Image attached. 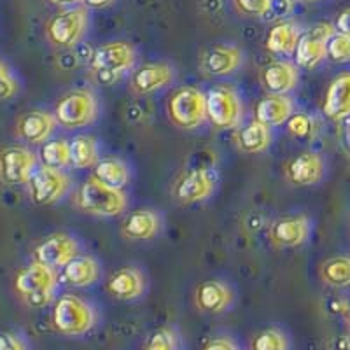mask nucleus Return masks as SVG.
Returning <instances> with one entry per match:
<instances>
[{
  "label": "nucleus",
  "mask_w": 350,
  "mask_h": 350,
  "mask_svg": "<svg viewBox=\"0 0 350 350\" xmlns=\"http://www.w3.org/2000/svg\"><path fill=\"white\" fill-rule=\"evenodd\" d=\"M74 205L79 212L93 217H116L128 208V196L124 191L105 186L92 175L77 187Z\"/></svg>",
  "instance_id": "2"
},
{
  "label": "nucleus",
  "mask_w": 350,
  "mask_h": 350,
  "mask_svg": "<svg viewBox=\"0 0 350 350\" xmlns=\"http://www.w3.org/2000/svg\"><path fill=\"white\" fill-rule=\"evenodd\" d=\"M144 350H177V342H175L174 331L163 327L158 329L151 338H149L148 345Z\"/></svg>",
  "instance_id": "35"
},
{
  "label": "nucleus",
  "mask_w": 350,
  "mask_h": 350,
  "mask_svg": "<svg viewBox=\"0 0 350 350\" xmlns=\"http://www.w3.org/2000/svg\"><path fill=\"white\" fill-rule=\"evenodd\" d=\"M135 48L124 40L100 44L90 58V76L100 86H112L135 65Z\"/></svg>",
  "instance_id": "1"
},
{
  "label": "nucleus",
  "mask_w": 350,
  "mask_h": 350,
  "mask_svg": "<svg viewBox=\"0 0 350 350\" xmlns=\"http://www.w3.org/2000/svg\"><path fill=\"white\" fill-rule=\"evenodd\" d=\"M215 191V175L208 168H193L180 175L174 183L172 195L183 205L202 203Z\"/></svg>",
  "instance_id": "12"
},
{
  "label": "nucleus",
  "mask_w": 350,
  "mask_h": 350,
  "mask_svg": "<svg viewBox=\"0 0 350 350\" xmlns=\"http://www.w3.org/2000/svg\"><path fill=\"white\" fill-rule=\"evenodd\" d=\"M327 58L334 64H349L350 62V36L334 32L327 42Z\"/></svg>",
  "instance_id": "33"
},
{
  "label": "nucleus",
  "mask_w": 350,
  "mask_h": 350,
  "mask_svg": "<svg viewBox=\"0 0 350 350\" xmlns=\"http://www.w3.org/2000/svg\"><path fill=\"white\" fill-rule=\"evenodd\" d=\"M100 105L95 93L86 88L72 90L65 93L55 107V118L58 124L65 128H86L98 118Z\"/></svg>",
  "instance_id": "6"
},
{
  "label": "nucleus",
  "mask_w": 350,
  "mask_h": 350,
  "mask_svg": "<svg viewBox=\"0 0 350 350\" xmlns=\"http://www.w3.org/2000/svg\"><path fill=\"white\" fill-rule=\"evenodd\" d=\"M55 114L48 111H28L20 114L16 121V133L27 144H46L55 131Z\"/></svg>",
  "instance_id": "18"
},
{
  "label": "nucleus",
  "mask_w": 350,
  "mask_h": 350,
  "mask_svg": "<svg viewBox=\"0 0 350 350\" xmlns=\"http://www.w3.org/2000/svg\"><path fill=\"white\" fill-rule=\"evenodd\" d=\"M0 350H27L25 343L12 333H0Z\"/></svg>",
  "instance_id": "38"
},
{
  "label": "nucleus",
  "mask_w": 350,
  "mask_h": 350,
  "mask_svg": "<svg viewBox=\"0 0 350 350\" xmlns=\"http://www.w3.org/2000/svg\"><path fill=\"white\" fill-rule=\"evenodd\" d=\"M27 186L32 203L39 205V207H49V205L60 202L67 195L72 186V180L67 172L40 165L33 172L32 179Z\"/></svg>",
  "instance_id": "8"
},
{
  "label": "nucleus",
  "mask_w": 350,
  "mask_h": 350,
  "mask_svg": "<svg viewBox=\"0 0 350 350\" xmlns=\"http://www.w3.org/2000/svg\"><path fill=\"white\" fill-rule=\"evenodd\" d=\"M48 2L53 5H68L74 2H81V0H48Z\"/></svg>",
  "instance_id": "42"
},
{
  "label": "nucleus",
  "mask_w": 350,
  "mask_h": 350,
  "mask_svg": "<svg viewBox=\"0 0 350 350\" xmlns=\"http://www.w3.org/2000/svg\"><path fill=\"white\" fill-rule=\"evenodd\" d=\"M324 172H326V165H324L323 156L312 151L299 152L287 159L284 165V177L293 186H315L323 180Z\"/></svg>",
  "instance_id": "15"
},
{
  "label": "nucleus",
  "mask_w": 350,
  "mask_h": 350,
  "mask_svg": "<svg viewBox=\"0 0 350 350\" xmlns=\"http://www.w3.org/2000/svg\"><path fill=\"white\" fill-rule=\"evenodd\" d=\"M39 156L44 167L64 170V168L70 167V142H67L65 139L48 140L46 144H42Z\"/></svg>",
  "instance_id": "31"
},
{
  "label": "nucleus",
  "mask_w": 350,
  "mask_h": 350,
  "mask_svg": "<svg viewBox=\"0 0 350 350\" xmlns=\"http://www.w3.org/2000/svg\"><path fill=\"white\" fill-rule=\"evenodd\" d=\"M81 2L90 9H104L111 5L114 0H81Z\"/></svg>",
  "instance_id": "41"
},
{
  "label": "nucleus",
  "mask_w": 350,
  "mask_h": 350,
  "mask_svg": "<svg viewBox=\"0 0 350 350\" xmlns=\"http://www.w3.org/2000/svg\"><path fill=\"white\" fill-rule=\"evenodd\" d=\"M295 114V102L287 95L262 96L254 109V120L267 126H280Z\"/></svg>",
  "instance_id": "24"
},
{
  "label": "nucleus",
  "mask_w": 350,
  "mask_h": 350,
  "mask_svg": "<svg viewBox=\"0 0 350 350\" xmlns=\"http://www.w3.org/2000/svg\"><path fill=\"white\" fill-rule=\"evenodd\" d=\"M88 28V11L84 8H70L56 12L46 25V37L55 48H74Z\"/></svg>",
  "instance_id": "9"
},
{
  "label": "nucleus",
  "mask_w": 350,
  "mask_h": 350,
  "mask_svg": "<svg viewBox=\"0 0 350 350\" xmlns=\"http://www.w3.org/2000/svg\"><path fill=\"white\" fill-rule=\"evenodd\" d=\"M76 256H79V243L74 237L64 233V231L53 233V235L40 240L32 252L33 261L46 265L53 270L64 268Z\"/></svg>",
  "instance_id": "13"
},
{
  "label": "nucleus",
  "mask_w": 350,
  "mask_h": 350,
  "mask_svg": "<svg viewBox=\"0 0 350 350\" xmlns=\"http://www.w3.org/2000/svg\"><path fill=\"white\" fill-rule=\"evenodd\" d=\"M334 32L336 28L331 23H317L303 32L295 49L296 64L303 68L317 67L324 58H327V42Z\"/></svg>",
  "instance_id": "11"
},
{
  "label": "nucleus",
  "mask_w": 350,
  "mask_h": 350,
  "mask_svg": "<svg viewBox=\"0 0 350 350\" xmlns=\"http://www.w3.org/2000/svg\"><path fill=\"white\" fill-rule=\"evenodd\" d=\"M301 2H317V0H301Z\"/></svg>",
  "instance_id": "45"
},
{
  "label": "nucleus",
  "mask_w": 350,
  "mask_h": 350,
  "mask_svg": "<svg viewBox=\"0 0 350 350\" xmlns=\"http://www.w3.org/2000/svg\"><path fill=\"white\" fill-rule=\"evenodd\" d=\"M312 233V221L308 215L296 214L286 215V217L277 219L270 226L271 245L280 247V249H289V247H299L308 240Z\"/></svg>",
  "instance_id": "16"
},
{
  "label": "nucleus",
  "mask_w": 350,
  "mask_h": 350,
  "mask_svg": "<svg viewBox=\"0 0 350 350\" xmlns=\"http://www.w3.org/2000/svg\"><path fill=\"white\" fill-rule=\"evenodd\" d=\"M196 306L205 314H223L233 303V291L226 282L207 280L200 284L195 295Z\"/></svg>",
  "instance_id": "23"
},
{
  "label": "nucleus",
  "mask_w": 350,
  "mask_h": 350,
  "mask_svg": "<svg viewBox=\"0 0 350 350\" xmlns=\"http://www.w3.org/2000/svg\"><path fill=\"white\" fill-rule=\"evenodd\" d=\"M287 131L293 137H296V139H306L314 131V120L308 114H305V112L293 114L289 121H287Z\"/></svg>",
  "instance_id": "34"
},
{
  "label": "nucleus",
  "mask_w": 350,
  "mask_h": 350,
  "mask_svg": "<svg viewBox=\"0 0 350 350\" xmlns=\"http://www.w3.org/2000/svg\"><path fill=\"white\" fill-rule=\"evenodd\" d=\"M174 67L165 62H149L142 64L131 72L130 76V92L133 95L146 96L156 92H161L170 86L174 81Z\"/></svg>",
  "instance_id": "14"
},
{
  "label": "nucleus",
  "mask_w": 350,
  "mask_h": 350,
  "mask_svg": "<svg viewBox=\"0 0 350 350\" xmlns=\"http://www.w3.org/2000/svg\"><path fill=\"white\" fill-rule=\"evenodd\" d=\"M299 36L301 33L293 21H280L270 28L265 46L268 51L275 53V55H291V53H295L296 46H298Z\"/></svg>",
  "instance_id": "28"
},
{
  "label": "nucleus",
  "mask_w": 350,
  "mask_h": 350,
  "mask_svg": "<svg viewBox=\"0 0 350 350\" xmlns=\"http://www.w3.org/2000/svg\"><path fill=\"white\" fill-rule=\"evenodd\" d=\"M323 112L327 120L343 121L350 118V72L334 77L324 96Z\"/></svg>",
  "instance_id": "21"
},
{
  "label": "nucleus",
  "mask_w": 350,
  "mask_h": 350,
  "mask_svg": "<svg viewBox=\"0 0 350 350\" xmlns=\"http://www.w3.org/2000/svg\"><path fill=\"white\" fill-rule=\"evenodd\" d=\"M347 319H349V323H350V301L349 305H347Z\"/></svg>",
  "instance_id": "44"
},
{
  "label": "nucleus",
  "mask_w": 350,
  "mask_h": 350,
  "mask_svg": "<svg viewBox=\"0 0 350 350\" xmlns=\"http://www.w3.org/2000/svg\"><path fill=\"white\" fill-rule=\"evenodd\" d=\"M271 139L273 137H271L270 126L256 120L240 126L235 133L237 148L242 152H247V154L265 152L271 146Z\"/></svg>",
  "instance_id": "26"
},
{
  "label": "nucleus",
  "mask_w": 350,
  "mask_h": 350,
  "mask_svg": "<svg viewBox=\"0 0 350 350\" xmlns=\"http://www.w3.org/2000/svg\"><path fill=\"white\" fill-rule=\"evenodd\" d=\"M18 90H20L18 81L14 79L8 65L4 62H0V102L12 98L18 93Z\"/></svg>",
  "instance_id": "36"
},
{
  "label": "nucleus",
  "mask_w": 350,
  "mask_h": 350,
  "mask_svg": "<svg viewBox=\"0 0 350 350\" xmlns=\"http://www.w3.org/2000/svg\"><path fill=\"white\" fill-rule=\"evenodd\" d=\"M37 170V156L23 146H8L0 151V183L23 186Z\"/></svg>",
  "instance_id": "10"
},
{
  "label": "nucleus",
  "mask_w": 350,
  "mask_h": 350,
  "mask_svg": "<svg viewBox=\"0 0 350 350\" xmlns=\"http://www.w3.org/2000/svg\"><path fill=\"white\" fill-rule=\"evenodd\" d=\"M98 259L90 254H79L62 268V280L70 287H90L100 279Z\"/></svg>",
  "instance_id": "25"
},
{
  "label": "nucleus",
  "mask_w": 350,
  "mask_h": 350,
  "mask_svg": "<svg viewBox=\"0 0 350 350\" xmlns=\"http://www.w3.org/2000/svg\"><path fill=\"white\" fill-rule=\"evenodd\" d=\"M107 291L120 301H133L146 293V277L139 268L123 267L109 277Z\"/></svg>",
  "instance_id": "20"
},
{
  "label": "nucleus",
  "mask_w": 350,
  "mask_h": 350,
  "mask_svg": "<svg viewBox=\"0 0 350 350\" xmlns=\"http://www.w3.org/2000/svg\"><path fill=\"white\" fill-rule=\"evenodd\" d=\"M51 321L58 333L81 336L93 329L96 324V312L81 296L64 295L55 301Z\"/></svg>",
  "instance_id": "4"
},
{
  "label": "nucleus",
  "mask_w": 350,
  "mask_h": 350,
  "mask_svg": "<svg viewBox=\"0 0 350 350\" xmlns=\"http://www.w3.org/2000/svg\"><path fill=\"white\" fill-rule=\"evenodd\" d=\"M92 175L96 180L105 184V186L124 191V187L128 186V183L131 179V170L126 161H123V159L105 158L100 159L98 163L93 167Z\"/></svg>",
  "instance_id": "27"
},
{
  "label": "nucleus",
  "mask_w": 350,
  "mask_h": 350,
  "mask_svg": "<svg viewBox=\"0 0 350 350\" xmlns=\"http://www.w3.org/2000/svg\"><path fill=\"white\" fill-rule=\"evenodd\" d=\"M334 28H336V32L350 36V8H347L345 11L340 12L336 21H334Z\"/></svg>",
  "instance_id": "39"
},
{
  "label": "nucleus",
  "mask_w": 350,
  "mask_h": 350,
  "mask_svg": "<svg viewBox=\"0 0 350 350\" xmlns=\"http://www.w3.org/2000/svg\"><path fill=\"white\" fill-rule=\"evenodd\" d=\"M345 146L350 152V118L347 120V124H345Z\"/></svg>",
  "instance_id": "43"
},
{
  "label": "nucleus",
  "mask_w": 350,
  "mask_h": 350,
  "mask_svg": "<svg viewBox=\"0 0 350 350\" xmlns=\"http://www.w3.org/2000/svg\"><path fill=\"white\" fill-rule=\"evenodd\" d=\"M161 231V217L152 208H139L124 217L121 224V235L130 242H144L158 237Z\"/></svg>",
  "instance_id": "19"
},
{
  "label": "nucleus",
  "mask_w": 350,
  "mask_h": 350,
  "mask_svg": "<svg viewBox=\"0 0 350 350\" xmlns=\"http://www.w3.org/2000/svg\"><path fill=\"white\" fill-rule=\"evenodd\" d=\"M167 112L172 124L180 130H196L207 121L205 93L195 86H180L170 95Z\"/></svg>",
  "instance_id": "5"
},
{
  "label": "nucleus",
  "mask_w": 350,
  "mask_h": 350,
  "mask_svg": "<svg viewBox=\"0 0 350 350\" xmlns=\"http://www.w3.org/2000/svg\"><path fill=\"white\" fill-rule=\"evenodd\" d=\"M321 279L334 289L350 287V256L340 254L326 259L321 265Z\"/></svg>",
  "instance_id": "30"
},
{
  "label": "nucleus",
  "mask_w": 350,
  "mask_h": 350,
  "mask_svg": "<svg viewBox=\"0 0 350 350\" xmlns=\"http://www.w3.org/2000/svg\"><path fill=\"white\" fill-rule=\"evenodd\" d=\"M242 51L237 46L217 44L211 46L200 56V70L207 77H224L239 70L242 65Z\"/></svg>",
  "instance_id": "17"
},
{
  "label": "nucleus",
  "mask_w": 350,
  "mask_h": 350,
  "mask_svg": "<svg viewBox=\"0 0 350 350\" xmlns=\"http://www.w3.org/2000/svg\"><path fill=\"white\" fill-rule=\"evenodd\" d=\"M251 350H289V343L282 331L277 327H268L252 338Z\"/></svg>",
  "instance_id": "32"
},
{
  "label": "nucleus",
  "mask_w": 350,
  "mask_h": 350,
  "mask_svg": "<svg viewBox=\"0 0 350 350\" xmlns=\"http://www.w3.org/2000/svg\"><path fill=\"white\" fill-rule=\"evenodd\" d=\"M203 350H239V347L228 338H217L212 340L211 343H207V347Z\"/></svg>",
  "instance_id": "40"
},
{
  "label": "nucleus",
  "mask_w": 350,
  "mask_h": 350,
  "mask_svg": "<svg viewBox=\"0 0 350 350\" xmlns=\"http://www.w3.org/2000/svg\"><path fill=\"white\" fill-rule=\"evenodd\" d=\"M298 67L286 60L268 64L261 70V84L268 95H287L298 84Z\"/></svg>",
  "instance_id": "22"
},
{
  "label": "nucleus",
  "mask_w": 350,
  "mask_h": 350,
  "mask_svg": "<svg viewBox=\"0 0 350 350\" xmlns=\"http://www.w3.org/2000/svg\"><path fill=\"white\" fill-rule=\"evenodd\" d=\"M205 100H207V121L215 130L240 128L243 105L235 88L219 84L205 93Z\"/></svg>",
  "instance_id": "7"
},
{
  "label": "nucleus",
  "mask_w": 350,
  "mask_h": 350,
  "mask_svg": "<svg viewBox=\"0 0 350 350\" xmlns=\"http://www.w3.org/2000/svg\"><path fill=\"white\" fill-rule=\"evenodd\" d=\"M273 0H235L237 8L249 16H262L271 8Z\"/></svg>",
  "instance_id": "37"
},
{
  "label": "nucleus",
  "mask_w": 350,
  "mask_h": 350,
  "mask_svg": "<svg viewBox=\"0 0 350 350\" xmlns=\"http://www.w3.org/2000/svg\"><path fill=\"white\" fill-rule=\"evenodd\" d=\"M58 273L53 268L32 261L14 279V291L30 308H44L55 299Z\"/></svg>",
  "instance_id": "3"
},
{
  "label": "nucleus",
  "mask_w": 350,
  "mask_h": 350,
  "mask_svg": "<svg viewBox=\"0 0 350 350\" xmlns=\"http://www.w3.org/2000/svg\"><path fill=\"white\" fill-rule=\"evenodd\" d=\"M100 161L98 142L92 135H77L70 140V167L77 170L93 168Z\"/></svg>",
  "instance_id": "29"
}]
</instances>
